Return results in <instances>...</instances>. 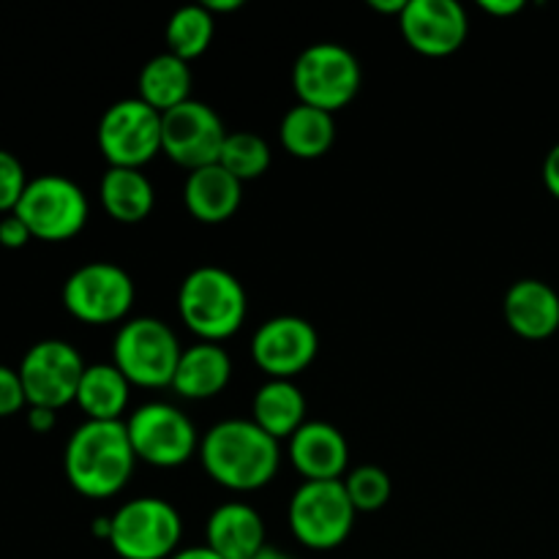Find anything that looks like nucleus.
<instances>
[{"label":"nucleus","mask_w":559,"mask_h":559,"mask_svg":"<svg viewBox=\"0 0 559 559\" xmlns=\"http://www.w3.org/2000/svg\"><path fill=\"white\" fill-rule=\"evenodd\" d=\"M63 306L87 325H109L123 320L134 306V282L115 262H87L63 284Z\"/></svg>","instance_id":"obj_11"},{"label":"nucleus","mask_w":559,"mask_h":559,"mask_svg":"<svg viewBox=\"0 0 559 559\" xmlns=\"http://www.w3.org/2000/svg\"><path fill=\"white\" fill-rule=\"evenodd\" d=\"M218 164H222L229 175H235L240 183H246V180H254L267 173V167H271V147H267V142L262 140L260 134H251V131H233V134H227V140H224Z\"/></svg>","instance_id":"obj_27"},{"label":"nucleus","mask_w":559,"mask_h":559,"mask_svg":"<svg viewBox=\"0 0 559 559\" xmlns=\"http://www.w3.org/2000/svg\"><path fill=\"white\" fill-rule=\"evenodd\" d=\"M355 506L344 480H306L289 500V530L314 551H328L349 538L355 524Z\"/></svg>","instance_id":"obj_5"},{"label":"nucleus","mask_w":559,"mask_h":559,"mask_svg":"<svg viewBox=\"0 0 559 559\" xmlns=\"http://www.w3.org/2000/svg\"><path fill=\"white\" fill-rule=\"evenodd\" d=\"M293 87L300 104L336 112L347 107L360 87L358 58L347 47L317 41L298 55L293 66Z\"/></svg>","instance_id":"obj_7"},{"label":"nucleus","mask_w":559,"mask_h":559,"mask_svg":"<svg viewBox=\"0 0 559 559\" xmlns=\"http://www.w3.org/2000/svg\"><path fill=\"white\" fill-rule=\"evenodd\" d=\"M289 462L306 480H342L349 462V445L336 426L306 420L289 437Z\"/></svg>","instance_id":"obj_16"},{"label":"nucleus","mask_w":559,"mask_h":559,"mask_svg":"<svg viewBox=\"0 0 559 559\" xmlns=\"http://www.w3.org/2000/svg\"><path fill=\"white\" fill-rule=\"evenodd\" d=\"M126 431L134 456L153 467H180L200 448V437L189 415L167 402L142 404L129 415Z\"/></svg>","instance_id":"obj_10"},{"label":"nucleus","mask_w":559,"mask_h":559,"mask_svg":"<svg viewBox=\"0 0 559 559\" xmlns=\"http://www.w3.org/2000/svg\"><path fill=\"white\" fill-rule=\"evenodd\" d=\"M278 134H282V145L295 158H320L331 151L333 140H336V123L325 109L298 102L282 118Z\"/></svg>","instance_id":"obj_24"},{"label":"nucleus","mask_w":559,"mask_h":559,"mask_svg":"<svg viewBox=\"0 0 559 559\" xmlns=\"http://www.w3.org/2000/svg\"><path fill=\"white\" fill-rule=\"evenodd\" d=\"M98 197L104 211L120 224H140L156 202V191L147 175L129 167H109L98 183Z\"/></svg>","instance_id":"obj_22"},{"label":"nucleus","mask_w":559,"mask_h":559,"mask_svg":"<svg viewBox=\"0 0 559 559\" xmlns=\"http://www.w3.org/2000/svg\"><path fill=\"white\" fill-rule=\"evenodd\" d=\"M31 238V229H27V224L16 213H5L0 218V246L3 249H22Z\"/></svg>","instance_id":"obj_31"},{"label":"nucleus","mask_w":559,"mask_h":559,"mask_svg":"<svg viewBox=\"0 0 559 559\" xmlns=\"http://www.w3.org/2000/svg\"><path fill=\"white\" fill-rule=\"evenodd\" d=\"M27 404L25 388H22L20 371L0 364V418L16 415Z\"/></svg>","instance_id":"obj_30"},{"label":"nucleus","mask_w":559,"mask_h":559,"mask_svg":"<svg viewBox=\"0 0 559 559\" xmlns=\"http://www.w3.org/2000/svg\"><path fill=\"white\" fill-rule=\"evenodd\" d=\"M180 535V513L158 497H136L109 516V546L120 559H169Z\"/></svg>","instance_id":"obj_6"},{"label":"nucleus","mask_w":559,"mask_h":559,"mask_svg":"<svg viewBox=\"0 0 559 559\" xmlns=\"http://www.w3.org/2000/svg\"><path fill=\"white\" fill-rule=\"evenodd\" d=\"M191 66L178 55L162 52L147 60L140 71V98L158 112H169L178 104L189 102L191 93Z\"/></svg>","instance_id":"obj_25"},{"label":"nucleus","mask_w":559,"mask_h":559,"mask_svg":"<svg viewBox=\"0 0 559 559\" xmlns=\"http://www.w3.org/2000/svg\"><path fill=\"white\" fill-rule=\"evenodd\" d=\"M399 27L415 52L445 58L462 47L469 22L467 11L456 0H407Z\"/></svg>","instance_id":"obj_15"},{"label":"nucleus","mask_w":559,"mask_h":559,"mask_svg":"<svg viewBox=\"0 0 559 559\" xmlns=\"http://www.w3.org/2000/svg\"><path fill=\"white\" fill-rule=\"evenodd\" d=\"M369 5L374 11H382V14H399V16H402L407 0H369Z\"/></svg>","instance_id":"obj_36"},{"label":"nucleus","mask_w":559,"mask_h":559,"mask_svg":"<svg viewBox=\"0 0 559 559\" xmlns=\"http://www.w3.org/2000/svg\"><path fill=\"white\" fill-rule=\"evenodd\" d=\"M178 336L156 317H136L118 331L112 342V364L140 388L173 385L180 360Z\"/></svg>","instance_id":"obj_4"},{"label":"nucleus","mask_w":559,"mask_h":559,"mask_svg":"<svg viewBox=\"0 0 559 559\" xmlns=\"http://www.w3.org/2000/svg\"><path fill=\"white\" fill-rule=\"evenodd\" d=\"M251 420L273 440H289L306 424V396L293 380H267L257 388Z\"/></svg>","instance_id":"obj_21"},{"label":"nucleus","mask_w":559,"mask_h":559,"mask_svg":"<svg viewBox=\"0 0 559 559\" xmlns=\"http://www.w3.org/2000/svg\"><path fill=\"white\" fill-rule=\"evenodd\" d=\"M205 546L222 559H254L265 549V522L246 502H224L207 519Z\"/></svg>","instance_id":"obj_17"},{"label":"nucleus","mask_w":559,"mask_h":559,"mask_svg":"<svg viewBox=\"0 0 559 559\" xmlns=\"http://www.w3.org/2000/svg\"><path fill=\"white\" fill-rule=\"evenodd\" d=\"M224 140L227 129L216 109L205 102L189 98L169 112H162V151L189 173L218 164Z\"/></svg>","instance_id":"obj_13"},{"label":"nucleus","mask_w":559,"mask_h":559,"mask_svg":"<svg viewBox=\"0 0 559 559\" xmlns=\"http://www.w3.org/2000/svg\"><path fill=\"white\" fill-rule=\"evenodd\" d=\"M480 9L495 16H511L524 9V0H480Z\"/></svg>","instance_id":"obj_34"},{"label":"nucleus","mask_w":559,"mask_h":559,"mask_svg":"<svg viewBox=\"0 0 559 559\" xmlns=\"http://www.w3.org/2000/svg\"><path fill=\"white\" fill-rule=\"evenodd\" d=\"M136 456L123 420H85L66 442V478L91 500L118 495L129 484Z\"/></svg>","instance_id":"obj_1"},{"label":"nucleus","mask_w":559,"mask_h":559,"mask_svg":"<svg viewBox=\"0 0 559 559\" xmlns=\"http://www.w3.org/2000/svg\"><path fill=\"white\" fill-rule=\"evenodd\" d=\"M169 559H222L207 546H191V549H178Z\"/></svg>","instance_id":"obj_35"},{"label":"nucleus","mask_w":559,"mask_h":559,"mask_svg":"<svg viewBox=\"0 0 559 559\" xmlns=\"http://www.w3.org/2000/svg\"><path fill=\"white\" fill-rule=\"evenodd\" d=\"M347 486V495L353 500L355 511L358 513H374L380 508H385V502L391 500V475L382 467L374 464H364V467H355L353 473L344 480Z\"/></svg>","instance_id":"obj_28"},{"label":"nucleus","mask_w":559,"mask_h":559,"mask_svg":"<svg viewBox=\"0 0 559 559\" xmlns=\"http://www.w3.org/2000/svg\"><path fill=\"white\" fill-rule=\"evenodd\" d=\"M506 320L516 336L544 342L559 328V295L540 278H522L506 293Z\"/></svg>","instance_id":"obj_18"},{"label":"nucleus","mask_w":559,"mask_h":559,"mask_svg":"<svg viewBox=\"0 0 559 559\" xmlns=\"http://www.w3.org/2000/svg\"><path fill=\"white\" fill-rule=\"evenodd\" d=\"M320 338L304 317L282 314L262 322L251 338V358L271 380H293L309 369Z\"/></svg>","instance_id":"obj_14"},{"label":"nucleus","mask_w":559,"mask_h":559,"mask_svg":"<svg viewBox=\"0 0 559 559\" xmlns=\"http://www.w3.org/2000/svg\"><path fill=\"white\" fill-rule=\"evenodd\" d=\"M240 200H243V183L222 164L194 169L183 183L186 211L202 224H222L233 218Z\"/></svg>","instance_id":"obj_19"},{"label":"nucleus","mask_w":559,"mask_h":559,"mask_svg":"<svg viewBox=\"0 0 559 559\" xmlns=\"http://www.w3.org/2000/svg\"><path fill=\"white\" fill-rule=\"evenodd\" d=\"M131 382L115 364L87 366L76 391V404L87 420H120L129 407Z\"/></svg>","instance_id":"obj_23"},{"label":"nucleus","mask_w":559,"mask_h":559,"mask_svg":"<svg viewBox=\"0 0 559 559\" xmlns=\"http://www.w3.org/2000/svg\"><path fill=\"white\" fill-rule=\"evenodd\" d=\"M96 140L109 167L142 169L162 151V112L140 96L120 98L98 120Z\"/></svg>","instance_id":"obj_9"},{"label":"nucleus","mask_w":559,"mask_h":559,"mask_svg":"<svg viewBox=\"0 0 559 559\" xmlns=\"http://www.w3.org/2000/svg\"><path fill=\"white\" fill-rule=\"evenodd\" d=\"M544 183L549 189L551 197L559 200V142L546 153V162H544Z\"/></svg>","instance_id":"obj_32"},{"label":"nucleus","mask_w":559,"mask_h":559,"mask_svg":"<svg viewBox=\"0 0 559 559\" xmlns=\"http://www.w3.org/2000/svg\"><path fill=\"white\" fill-rule=\"evenodd\" d=\"M213 33H216V22L205 3L180 5L167 22V47L169 52L189 63L211 47Z\"/></svg>","instance_id":"obj_26"},{"label":"nucleus","mask_w":559,"mask_h":559,"mask_svg":"<svg viewBox=\"0 0 559 559\" xmlns=\"http://www.w3.org/2000/svg\"><path fill=\"white\" fill-rule=\"evenodd\" d=\"M246 300L238 276L216 265H200L183 278L178 289V311L183 325L202 342L218 344L243 325Z\"/></svg>","instance_id":"obj_3"},{"label":"nucleus","mask_w":559,"mask_h":559,"mask_svg":"<svg viewBox=\"0 0 559 559\" xmlns=\"http://www.w3.org/2000/svg\"><path fill=\"white\" fill-rule=\"evenodd\" d=\"M229 374H233L229 355L218 344L200 342L180 353L173 391L191 402H205L227 388Z\"/></svg>","instance_id":"obj_20"},{"label":"nucleus","mask_w":559,"mask_h":559,"mask_svg":"<svg viewBox=\"0 0 559 559\" xmlns=\"http://www.w3.org/2000/svg\"><path fill=\"white\" fill-rule=\"evenodd\" d=\"M14 213L27 224L33 238L60 243L80 235L87 224V197L66 175H38L31 178Z\"/></svg>","instance_id":"obj_8"},{"label":"nucleus","mask_w":559,"mask_h":559,"mask_svg":"<svg viewBox=\"0 0 559 559\" xmlns=\"http://www.w3.org/2000/svg\"><path fill=\"white\" fill-rule=\"evenodd\" d=\"M200 459L205 473L224 489L257 491L273 480L282 451L278 440L254 420L229 418L207 429L200 440Z\"/></svg>","instance_id":"obj_2"},{"label":"nucleus","mask_w":559,"mask_h":559,"mask_svg":"<svg viewBox=\"0 0 559 559\" xmlns=\"http://www.w3.org/2000/svg\"><path fill=\"white\" fill-rule=\"evenodd\" d=\"M207 11L211 14H218V11H235L240 9V0H207Z\"/></svg>","instance_id":"obj_37"},{"label":"nucleus","mask_w":559,"mask_h":559,"mask_svg":"<svg viewBox=\"0 0 559 559\" xmlns=\"http://www.w3.org/2000/svg\"><path fill=\"white\" fill-rule=\"evenodd\" d=\"M55 409H47V407H31L27 409V426H31L33 431H38V435H47V431L55 429Z\"/></svg>","instance_id":"obj_33"},{"label":"nucleus","mask_w":559,"mask_h":559,"mask_svg":"<svg viewBox=\"0 0 559 559\" xmlns=\"http://www.w3.org/2000/svg\"><path fill=\"white\" fill-rule=\"evenodd\" d=\"M27 183H31V178L25 175L20 158L0 147V213H14Z\"/></svg>","instance_id":"obj_29"},{"label":"nucleus","mask_w":559,"mask_h":559,"mask_svg":"<svg viewBox=\"0 0 559 559\" xmlns=\"http://www.w3.org/2000/svg\"><path fill=\"white\" fill-rule=\"evenodd\" d=\"M254 559H293V557L284 555V551H278V549H273V546H265V549H262Z\"/></svg>","instance_id":"obj_38"},{"label":"nucleus","mask_w":559,"mask_h":559,"mask_svg":"<svg viewBox=\"0 0 559 559\" xmlns=\"http://www.w3.org/2000/svg\"><path fill=\"white\" fill-rule=\"evenodd\" d=\"M85 369V360L69 342L60 338L36 342L16 369L25 388L27 407H47L58 413L66 404L76 402Z\"/></svg>","instance_id":"obj_12"}]
</instances>
